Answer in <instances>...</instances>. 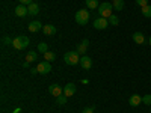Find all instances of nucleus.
<instances>
[{"label":"nucleus","instance_id":"1","mask_svg":"<svg viewBox=\"0 0 151 113\" xmlns=\"http://www.w3.org/2000/svg\"><path fill=\"white\" fill-rule=\"evenodd\" d=\"M112 11H113V5L109 3V2H104V3H101L98 6V14H100V17H103V18H109L110 15H113Z\"/></svg>","mask_w":151,"mask_h":113},{"label":"nucleus","instance_id":"2","mask_svg":"<svg viewBox=\"0 0 151 113\" xmlns=\"http://www.w3.org/2000/svg\"><path fill=\"white\" fill-rule=\"evenodd\" d=\"M29 45V38L24 36V35H20L17 38H14V42H12V47L15 50H24Z\"/></svg>","mask_w":151,"mask_h":113},{"label":"nucleus","instance_id":"3","mask_svg":"<svg viewBox=\"0 0 151 113\" xmlns=\"http://www.w3.org/2000/svg\"><path fill=\"white\" fill-rule=\"evenodd\" d=\"M76 21H77V24H82V26L88 24V21H89V11L88 9H79L76 12Z\"/></svg>","mask_w":151,"mask_h":113},{"label":"nucleus","instance_id":"4","mask_svg":"<svg viewBox=\"0 0 151 113\" xmlns=\"http://www.w3.org/2000/svg\"><path fill=\"white\" fill-rule=\"evenodd\" d=\"M64 60L67 65H77L80 62V54L77 51H68L64 54Z\"/></svg>","mask_w":151,"mask_h":113},{"label":"nucleus","instance_id":"5","mask_svg":"<svg viewBox=\"0 0 151 113\" xmlns=\"http://www.w3.org/2000/svg\"><path fill=\"white\" fill-rule=\"evenodd\" d=\"M36 69H38L40 74H48L50 71H52V65H50V62L44 60V62H40V64H38Z\"/></svg>","mask_w":151,"mask_h":113},{"label":"nucleus","instance_id":"6","mask_svg":"<svg viewBox=\"0 0 151 113\" xmlns=\"http://www.w3.org/2000/svg\"><path fill=\"white\" fill-rule=\"evenodd\" d=\"M109 26V20L107 18H103V17H100L97 20H94V27L98 29V30H103Z\"/></svg>","mask_w":151,"mask_h":113},{"label":"nucleus","instance_id":"7","mask_svg":"<svg viewBox=\"0 0 151 113\" xmlns=\"http://www.w3.org/2000/svg\"><path fill=\"white\" fill-rule=\"evenodd\" d=\"M80 65H82V68L83 69H91V67H92V60H91V57H88L86 54H83L82 57H80Z\"/></svg>","mask_w":151,"mask_h":113},{"label":"nucleus","instance_id":"8","mask_svg":"<svg viewBox=\"0 0 151 113\" xmlns=\"http://www.w3.org/2000/svg\"><path fill=\"white\" fill-rule=\"evenodd\" d=\"M48 92L50 94H52L53 97H59V95H62V94H64V89H62V87L59 86V84H52V86H50L48 87Z\"/></svg>","mask_w":151,"mask_h":113},{"label":"nucleus","instance_id":"9","mask_svg":"<svg viewBox=\"0 0 151 113\" xmlns=\"http://www.w3.org/2000/svg\"><path fill=\"white\" fill-rule=\"evenodd\" d=\"M15 15L17 17H26L27 14H29V11H27V6L26 5H18L17 8H15Z\"/></svg>","mask_w":151,"mask_h":113},{"label":"nucleus","instance_id":"10","mask_svg":"<svg viewBox=\"0 0 151 113\" xmlns=\"http://www.w3.org/2000/svg\"><path fill=\"white\" fill-rule=\"evenodd\" d=\"M76 92V84L74 83H67L64 87V95L65 97H73Z\"/></svg>","mask_w":151,"mask_h":113},{"label":"nucleus","instance_id":"11","mask_svg":"<svg viewBox=\"0 0 151 113\" xmlns=\"http://www.w3.org/2000/svg\"><path fill=\"white\" fill-rule=\"evenodd\" d=\"M129 103H130V106L137 107V106H139V104L142 103V97H141V95H137V94H134V95H132V97H130Z\"/></svg>","mask_w":151,"mask_h":113},{"label":"nucleus","instance_id":"12","mask_svg":"<svg viewBox=\"0 0 151 113\" xmlns=\"http://www.w3.org/2000/svg\"><path fill=\"white\" fill-rule=\"evenodd\" d=\"M41 29H42L41 21H30V23H29V30H30L32 33H36L38 30H41Z\"/></svg>","mask_w":151,"mask_h":113},{"label":"nucleus","instance_id":"13","mask_svg":"<svg viewBox=\"0 0 151 113\" xmlns=\"http://www.w3.org/2000/svg\"><path fill=\"white\" fill-rule=\"evenodd\" d=\"M133 41H134L136 44L142 45V44L145 42V36H144V33H141V32H134V33H133Z\"/></svg>","mask_w":151,"mask_h":113},{"label":"nucleus","instance_id":"14","mask_svg":"<svg viewBox=\"0 0 151 113\" xmlns=\"http://www.w3.org/2000/svg\"><path fill=\"white\" fill-rule=\"evenodd\" d=\"M88 44H89V41H88V39H83V41H82V44H79V45H77V50H76V51H77L79 54H82V56H83V54L86 53Z\"/></svg>","mask_w":151,"mask_h":113},{"label":"nucleus","instance_id":"15","mask_svg":"<svg viewBox=\"0 0 151 113\" xmlns=\"http://www.w3.org/2000/svg\"><path fill=\"white\" fill-rule=\"evenodd\" d=\"M27 11H29V15H38L40 14V5L38 3H30L27 6Z\"/></svg>","mask_w":151,"mask_h":113},{"label":"nucleus","instance_id":"16","mask_svg":"<svg viewBox=\"0 0 151 113\" xmlns=\"http://www.w3.org/2000/svg\"><path fill=\"white\" fill-rule=\"evenodd\" d=\"M42 32H44V35L52 36V35H55V33H56V27L53 26V24H45V26L42 27Z\"/></svg>","mask_w":151,"mask_h":113},{"label":"nucleus","instance_id":"17","mask_svg":"<svg viewBox=\"0 0 151 113\" xmlns=\"http://www.w3.org/2000/svg\"><path fill=\"white\" fill-rule=\"evenodd\" d=\"M112 5H113V9L122 11L124 9V0H112Z\"/></svg>","mask_w":151,"mask_h":113},{"label":"nucleus","instance_id":"18","mask_svg":"<svg viewBox=\"0 0 151 113\" xmlns=\"http://www.w3.org/2000/svg\"><path fill=\"white\" fill-rule=\"evenodd\" d=\"M86 6L88 9H98L100 3H98V0H86Z\"/></svg>","mask_w":151,"mask_h":113},{"label":"nucleus","instance_id":"19","mask_svg":"<svg viewBox=\"0 0 151 113\" xmlns=\"http://www.w3.org/2000/svg\"><path fill=\"white\" fill-rule=\"evenodd\" d=\"M38 60V53L36 51H29L26 54V62H35Z\"/></svg>","mask_w":151,"mask_h":113},{"label":"nucleus","instance_id":"20","mask_svg":"<svg viewBox=\"0 0 151 113\" xmlns=\"http://www.w3.org/2000/svg\"><path fill=\"white\" fill-rule=\"evenodd\" d=\"M141 11H142V15H144L145 18H151V6H150V5L144 6Z\"/></svg>","mask_w":151,"mask_h":113},{"label":"nucleus","instance_id":"21","mask_svg":"<svg viewBox=\"0 0 151 113\" xmlns=\"http://www.w3.org/2000/svg\"><path fill=\"white\" fill-rule=\"evenodd\" d=\"M67 98H68V97H65L64 94L59 95V97L56 98V104H58V106H65V104H67Z\"/></svg>","mask_w":151,"mask_h":113},{"label":"nucleus","instance_id":"22","mask_svg":"<svg viewBox=\"0 0 151 113\" xmlns=\"http://www.w3.org/2000/svg\"><path fill=\"white\" fill-rule=\"evenodd\" d=\"M44 59H45L47 62H53V60L56 59V54H55L53 51H47V53H44Z\"/></svg>","mask_w":151,"mask_h":113},{"label":"nucleus","instance_id":"23","mask_svg":"<svg viewBox=\"0 0 151 113\" xmlns=\"http://www.w3.org/2000/svg\"><path fill=\"white\" fill-rule=\"evenodd\" d=\"M38 51H40V53H47L48 51V45L45 44V42H41V44H38Z\"/></svg>","mask_w":151,"mask_h":113},{"label":"nucleus","instance_id":"24","mask_svg":"<svg viewBox=\"0 0 151 113\" xmlns=\"http://www.w3.org/2000/svg\"><path fill=\"white\" fill-rule=\"evenodd\" d=\"M107 20H109V24H112V26H118L119 24V18L116 15H110Z\"/></svg>","mask_w":151,"mask_h":113},{"label":"nucleus","instance_id":"25","mask_svg":"<svg viewBox=\"0 0 151 113\" xmlns=\"http://www.w3.org/2000/svg\"><path fill=\"white\" fill-rule=\"evenodd\" d=\"M142 103L147 104V106H151V95H150V94L145 95V97H142Z\"/></svg>","mask_w":151,"mask_h":113},{"label":"nucleus","instance_id":"26","mask_svg":"<svg viewBox=\"0 0 151 113\" xmlns=\"http://www.w3.org/2000/svg\"><path fill=\"white\" fill-rule=\"evenodd\" d=\"M136 3L139 5L141 8H144V6H147V5H148V0H136Z\"/></svg>","mask_w":151,"mask_h":113},{"label":"nucleus","instance_id":"27","mask_svg":"<svg viewBox=\"0 0 151 113\" xmlns=\"http://www.w3.org/2000/svg\"><path fill=\"white\" fill-rule=\"evenodd\" d=\"M3 42H5V44H9V45H12L14 39H12V38H9V36H5V38H3Z\"/></svg>","mask_w":151,"mask_h":113},{"label":"nucleus","instance_id":"28","mask_svg":"<svg viewBox=\"0 0 151 113\" xmlns=\"http://www.w3.org/2000/svg\"><path fill=\"white\" fill-rule=\"evenodd\" d=\"M82 113H94V107H85Z\"/></svg>","mask_w":151,"mask_h":113},{"label":"nucleus","instance_id":"29","mask_svg":"<svg viewBox=\"0 0 151 113\" xmlns=\"http://www.w3.org/2000/svg\"><path fill=\"white\" fill-rule=\"evenodd\" d=\"M30 3H33V0H20V5H30Z\"/></svg>","mask_w":151,"mask_h":113},{"label":"nucleus","instance_id":"30","mask_svg":"<svg viewBox=\"0 0 151 113\" xmlns=\"http://www.w3.org/2000/svg\"><path fill=\"white\" fill-rule=\"evenodd\" d=\"M30 74H32V75H36V74H40V72H38L36 68H32V69H30Z\"/></svg>","mask_w":151,"mask_h":113},{"label":"nucleus","instance_id":"31","mask_svg":"<svg viewBox=\"0 0 151 113\" xmlns=\"http://www.w3.org/2000/svg\"><path fill=\"white\" fill-rule=\"evenodd\" d=\"M29 65H30V62H24V64H23L24 68H29Z\"/></svg>","mask_w":151,"mask_h":113},{"label":"nucleus","instance_id":"32","mask_svg":"<svg viewBox=\"0 0 151 113\" xmlns=\"http://www.w3.org/2000/svg\"><path fill=\"white\" fill-rule=\"evenodd\" d=\"M150 45H151V36H150Z\"/></svg>","mask_w":151,"mask_h":113},{"label":"nucleus","instance_id":"33","mask_svg":"<svg viewBox=\"0 0 151 113\" xmlns=\"http://www.w3.org/2000/svg\"><path fill=\"white\" fill-rule=\"evenodd\" d=\"M150 109H151V106H150Z\"/></svg>","mask_w":151,"mask_h":113}]
</instances>
